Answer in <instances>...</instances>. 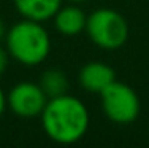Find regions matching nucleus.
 I'll return each mask as SVG.
<instances>
[{
	"label": "nucleus",
	"instance_id": "f257e3e1",
	"mask_svg": "<svg viewBox=\"0 0 149 148\" xmlns=\"http://www.w3.org/2000/svg\"><path fill=\"white\" fill-rule=\"evenodd\" d=\"M45 134L56 143L72 145L87 134L91 115L83 100L70 94L48 99L40 115Z\"/></svg>",
	"mask_w": 149,
	"mask_h": 148
},
{
	"label": "nucleus",
	"instance_id": "f03ea898",
	"mask_svg": "<svg viewBox=\"0 0 149 148\" xmlns=\"http://www.w3.org/2000/svg\"><path fill=\"white\" fill-rule=\"evenodd\" d=\"M10 58L27 67L40 65L51 53V37L43 22L24 19L13 24L5 35Z\"/></svg>",
	"mask_w": 149,
	"mask_h": 148
},
{
	"label": "nucleus",
	"instance_id": "7ed1b4c3",
	"mask_svg": "<svg viewBox=\"0 0 149 148\" xmlns=\"http://www.w3.org/2000/svg\"><path fill=\"white\" fill-rule=\"evenodd\" d=\"M91 41L100 49L114 51L122 48L129 40V22L113 8H98L87 16L86 30Z\"/></svg>",
	"mask_w": 149,
	"mask_h": 148
},
{
	"label": "nucleus",
	"instance_id": "20e7f679",
	"mask_svg": "<svg viewBox=\"0 0 149 148\" xmlns=\"http://www.w3.org/2000/svg\"><path fill=\"white\" fill-rule=\"evenodd\" d=\"M100 104L106 118L120 126L132 124L141 112L140 97L135 89L118 80L100 93Z\"/></svg>",
	"mask_w": 149,
	"mask_h": 148
},
{
	"label": "nucleus",
	"instance_id": "39448f33",
	"mask_svg": "<svg viewBox=\"0 0 149 148\" xmlns=\"http://www.w3.org/2000/svg\"><path fill=\"white\" fill-rule=\"evenodd\" d=\"M48 99L38 83L19 81L6 94V107L19 118H37L41 115Z\"/></svg>",
	"mask_w": 149,
	"mask_h": 148
},
{
	"label": "nucleus",
	"instance_id": "423d86ee",
	"mask_svg": "<svg viewBox=\"0 0 149 148\" xmlns=\"http://www.w3.org/2000/svg\"><path fill=\"white\" fill-rule=\"evenodd\" d=\"M116 80L114 69L111 65L105 64V62H87L81 67L79 75H78V81H79L81 88L87 93L100 94L105 88Z\"/></svg>",
	"mask_w": 149,
	"mask_h": 148
},
{
	"label": "nucleus",
	"instance_id": "0eeeda50",
	"mask_svg": "<svg viewBox=\"0 0 149 148\" xmlns=\"http://www.w3.org/2000/svg\"><path fill=\"white\" fill-rule=\"evenodd\" d=\"M54 27L63 37H76L86 30L87 15L76 3L62 5L54 15Z\"/></svg>",
	"mask_w": 149,
	"mask_h": 148
},
{
	"label": "nucleus",
	"instance_id": "6e6552de",
	"mask_svg": "<svg viewBox=\"0 0 149 148\" xmlns=\"http://www.w3.org/2000/svg\"><path fill=\"white\" fill-rule=\"evenodd\" d=\"M63 0H13L17 13L24 19L46 22L52 19Z\"/></svg>",
	"mask_w": 149,
	"mask_h": 148
},
{
	"label": "nucleus",
	"instance_id": "1a4fd4ad",
	"mask_svg": "<svg viewBox=\"0 0 149 148\" xmlns=\"http://www.w3.org/2000/svg\"><path fill=\"white\" fill-rule=\"evenodd\" d=\"M38 84L41 86V89L45 91V94L49 99L62 96L68 91V80L67 75L59 69H48L43 72V75L40 76Z\"/></svg>",
	"mask_w": 149,
	"mask_h": 148
},
{
	"label": "nucleus",
	"instance_id": "9d476101",
	"mask_svg": "<svg viewBox=\"0 0 149 148\" xmlns=\"http://www.w3.org/2000/svg\"><path fill=\"white\" fill-rule=\"evenodd\" d=\"M10 59H11V58H10V54H8V51H6V48L0 45V76L5 73L6 67H8V64H10Z\"/></svg>",
	"mask_w": 149,
	"mask_h": 148
},
{
	"label": "nucleus",
	"instance_id": "9b49d317",
	"mask_svg": "<svg viewBox=\"0 0 149 148\" xmlns=\"http://www.w3.org/2000/svg\"><path fill=\"white\" fill-rule=\"evenodd\" d=\"M6 94L3 93V89H2V86H0V118H2V115L5 113V110H6Z\"/></svg>",
	"mask_w": 149,
	"mask_h": 148
},
{
	"label": "nucleus",
	"instance_id": "f8f14e48",
	"mask_svg": "<svg viewBox=\"0 0 149 148\" xmlns=\"http://www.w3.org/2000/svg\"><path fill=\"white\" fill-rule=\"evenodd\" d=\"M6 26H5V22H3V19L0 18V41L2 40H5V35H6Z\"/></svg>",
	"mask_w": 149,
	"mask_h": 148
},
{
	"label": "nucleus",
	"instance_id": "ddd939ff",
	"mask_svg": "<svg viewBox=\"0 0 149 148\" xmlns=\"http://www.w3.org/2000/svg\"><path fill=\"white\" fill-rule=\"evenodd\" d=\"M70 3H76V5H81V3H86V2H91V0H67Z\"/></svg>",
	"mask_w": 149,
	"mask_h": 148
}]
</instances>
